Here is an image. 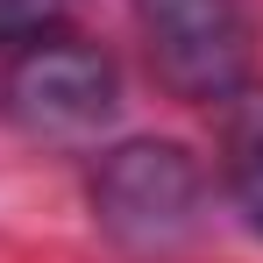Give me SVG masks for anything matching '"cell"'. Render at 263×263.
I'll return each mask as SVG.
<instances>
[{
    "label": "cell",
    "instance_id": "obj_2",
    "mask_svg": "<svg viewBox=\"0 0 263 263\" xmlns=\"http://www.w3.org/2000/svg\"><path fill=\"white\" fill-rule=\"evenodd\" d=\"M135 22H142V43L157 79L178 100H206L228 107L235 92L249 86V7L242 0H135Z\"/></svg>",
    "mask_w": 263,
    "mask_h": 263
},
{
    "label": "cell",
    "instance_id": "obj_5",
    "mask_svg": "<svg viewBox=\"0 0 263 263\" xmlns=\"http://www.w3.org/2000/svg\"><path fill=\"white\" fill-rule=\"evenodd\" d=\"M57 14H64V0H0V50H22L36 36H50Z\"/></svg>",
    "mask_w": 263,
    "mask_h": 263
},
{
    "label": "cell",
    "instance_id": "obj_3",
    "mask_svg": "<svg viewBox=\"0 0 263 263\" xmlns=\"http://www.w3.org/2000/svg\"><path fill=\"white\" fill-rule=\"evenodd\" d=\"M0 107L7 121L29 135H50V142H71V135H92L100 121H114L121 107V79L114 64L92 43H71V36H36L7 57L0 71Z\"/></svg>",
    "mask_w": 263,
    "mask_h": 263
},
{
    "label": "cell",
    "instance_id": "obj_4",
    "mask_svg": "<svg viewBox=\"0 0 263 263\" xmlns=\"http://www.w3.org/2000/svg\"><path fill=\"white\" fill-rule=\"evenodd\" d=\"M220 171H228V192H235V206L249 214V228H263V86H242L228 100Z\"/></svg>",
    "mask_w": 263,
    "mask_h": 263
},
{
    "label": "cell",
    "instance_id": "obj_1",
    "mask_svg": "<svg viewBox=\"0 0 263 263\" xmlns=\"http://www.w3.org/2000/svg\"><path fill=\"white\" fill-rule=\"evenodd\" d=\"M199 199H206V178L178 142H121L92 171V214L135 256L178 249L199 228Z\"/></svg>",
    "mask_w": 263,
    "mask_h": 263
}]
</instances>
